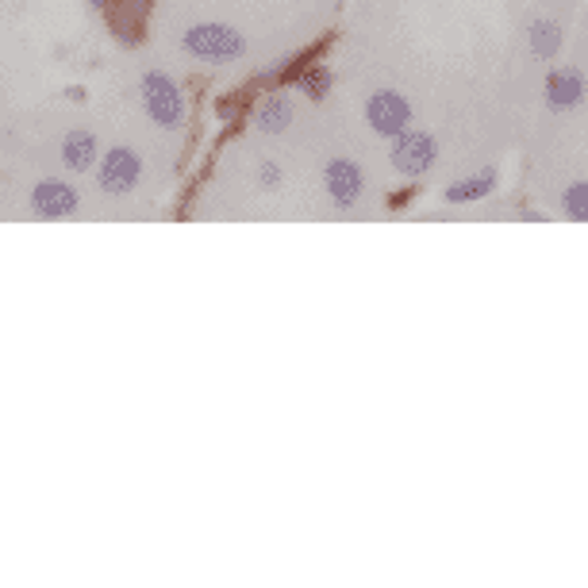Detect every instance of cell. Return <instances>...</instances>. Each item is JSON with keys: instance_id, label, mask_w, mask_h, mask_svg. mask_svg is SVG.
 Wrapping results in <instances>:
<instances>
[{"instance_id": "6da1fadb", "label": "cell", "mask_w": 588, "mask_h": 588, "mask_svg": "<svg viewBox=\"0 0 588 588\" xmlns=\"http://www.w3.org/2000/svg\"><path fill=\"white\" fill-rule=\"evenodd\" d=\"M181 47L193 59L212 62V66H228V62H239L246 54V39L231 24H193Z\"/></svg>"}, {"instance_id": "7a4b0ae2", "label": "cell", "mask_w": 588, "mask_h": 588, "mask_svg": "<svg viewBox=\"0 0 588 588\" xmlns=\"http://www.w3.org/2000/svg\"><path fill=\"white\" fill-rule=\"evenodd\" d=\"M139 97H143L146 116H151L158 127L177 131V127L186 124V97H181V89H177V81L169 74H162V69L143 74V81H139Z\"/></svg>"}, {"instance_id": "3957f363", "label": "cell", "mask_w": 588, "mask_h": 588, "mask_svg": "<svg viewBox=\"0 0 588 588\" xmlns=\"http://www.w3.org/2000/svg\"><path fill=\"white\" fill-rule=\"evenodd\" d=\"M97 186L108 196H131L143 181V158L131 146H112L108 154L97 158Z\"/></svg>"}, {"instance_id": "277c9868", "label": "cell", "mask_w": 588, "mask_h": 588, "mask_svg": "<svg viewBox=\"0 0 588 588\" xmlns=\"http://www.w3.org/2000/svg\"><path fill=\"white\" fill-rule=\"evenodd\" d=\"M438 158V143L431 139L427 131H412V127H404L400 135H393V151H388V162L400 177L416 181L423 177Z\"/></svg>"}, {"instance_id": "5b68a950", "label": "cell", "mask_w": 588, "mask_h": 588, "mask_svg": "<svg viewBox=\"0 0 588 588\" xmlns=\"http://www.w3.org/2000/svg\"><path fill=\"white\" fill-rule=\"evenodd\" d=\"M366 124H370L373 135H381V139H393V135H400L404 127L412 124V104H408L404 93H396V89H378V93L366 101Z\"/></svg>"}, {"instance_id": "8992f818", "label": "cell", "mask_w": 588, "mask_h": 588, "mask_svg": "<svg viewBox=\"0 0 588 588\" xmlns=\"http://www.w3.org/2000/svg\"><path fill=\"white\" fill-rule=\"evenodd\" d=\"M323 189H328L331 204L335 208H354L366 193V174H361L358 162L350 158H331L323 166Z\"/></svg>"}, {"instance_id": "52a82bcc", "label": "cell", "mask_w": 588, "mask_h": 588, "mask_svg": "<svg viewBox=\"0 0 588 588\" xmlns=\"http://www.w3.org/2000/svg\"><path fill=\"white\" fill-rule=\"evenodd\" d=\"M81 208V193L62 177H47L31 189V212L39 219H66Z\"/></svg>"}, {"instance_id": "ba28073f", "label": "cell", "mask_w": 588, "mask_h": 588, "mask_svg": "<svg viewBox=\"0 0 588 588\" xmlns=\"http://www.w3.org/2000/svg\"><path fill=\"white\" fill-rule=\"evenodd\" d=\"M542 97H547L550 112H573L580 101H585V77H580V69H573V66L550 69Z\"/></svg>"}, {"instance_id": "9c48e42d", "label": "cell", "mask_w": 588, "mask_h": 588, "mask_svg": "<svg viewBox=\"0 0 588 588\" xmlns=\"http://www.w3.org/2000/svg\"><path fill=\"white\" fill-rule=\"evenodd\" d=\"M496 181H500V174H496L493 166H485L481 174H470V177H462V181H455V186H446L443 196H446V204H477L496 193Z\"/></svg>"}, {"instance_id": "30bf717a", "label": "cell", "mask_w": 588, "mask_h": 588, "mask_svg": "<svg viewBox=\"0 0 588 588\" xmlns=\"http://www.w3.org/2000/svg\"><path fill=\"white\" fill-rule=\"evenodd\" d=\"M293 119H296V104L285 93L261 97L258 108H254V124H258L261 135H281Z\"/></svg>"}, {"instance_id": "8fae6325", "label": "cell", "mask_w": 588, "mask_h": 588, "mask_svg": "<svg viewBox=\"0 0 588 588\" xmlns=\"http://www.w3.org/2000/svg\"><path fill=\"white\" fill-rule=\"evenodd\" d=\"M97 158H101V151H97V139L89 131H69L62 139V166L69 174H89L97 166Z\"/></svg>"}, {"instance_id": "7c38bea8", "label": "cell", "mask_w": 588, "mask_h": 588, "mask_svg": "<svg viewBox=\"0 0 588 588\" xmlns=\"http://www.w3.org/2000/svg\"><path fill=\"white\" fill-rule=\"evenodd\" d=\"M527 42L535 59H554V54L562 51V27H558L554 20H535L527 31Z\"/></svg>"}, {"instance_id": "4fadbf2b", "label": "cell", "mask_w": 588, "mask_h": 588, "mask_svg": "<svg viewBox=\"0 0 588 588\" xmlns=\"http://www.w3.org/2000/svg\"><path fill=\"white\" fill-rule=\"evenodd\" d=\"M296 89H301L304 97H311V101H323V97L331 93V85H335V74H331L328 66H320V62H308L304 66V74L296 77Z\"/></svg>"}, {"instance_id": "5bb4252c", "label": "cell", "mask_w": 588, "mask_h": 588, "mask_svg": "<svg viewBox=\"0 0 588 588\" xmlns=\"http://www.w3.org/2000/svg\"><path fill=\"white\" fill-rule=\"evenodd\" d=\"M562 212L577 223H588V181H573L562 193Z\"/></svg>"}, {"instance_id": "9a60e30c", "label": "cell", "mask_w": 588, "mask_h": 588, "mask_svg": "<svg viewBox=\"0 0 588 588\" xmlns=\"http://www.w3.org/2000/svg\"><path fill=\"white\" fill-rule=\"evenodd\" d=\"M323 47H328V42H316V47H311V51H304V54H296V59H289L285 66H278V69H273V81H278V85H293L296 77L304 74V66H308V62H316V59H320V51H323Z\"/></svg>"}, {"instance_id": "2e32d148", "label": "cell", "mask_w": 588, "mask_h": 588, "mask_svg": "<svg viewBox=\"0 0 588 588\" xmlns=\"http://www.w3.org/2000/svg\"><path fill=\"white\" fill-rule=\"evenodd\" d=\"M258 181H261V186H266V189H278V186H281V169L273 166V162H261Z\"/></svg>"}, {"instance_id": "e0dca14e", "label": "cell", "mask_w": 588, "mask_h": 588, "mask_svg": "<svg viewBox=\"0 0 588 588\" xmlns=\"http://www.w3.org/2000/svg\"><path fill=\"white\" fill-rule=\"evenodd\" d=\"M89 4H93V9H101V12H112V9H116V0H89Z\"/></svg>"}]
</instances>
